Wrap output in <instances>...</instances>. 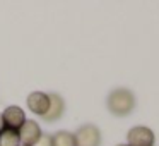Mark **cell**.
<instances>
[{"mask_svg":"<svg viewBox=\"0 0 159 146\" xmlns=\"http://www.w3.org/2000/svg\"><path fill=\"white\" fill-rule=\"evenodd\" d=\"M135 105H137V98H135L134 91L128 88H115L106 98V107L111 115L115 117H127L134 112Z\"/></svg>","mask_w":159,"mask_h":146,"instance_id":"obj_1","label":"cell"},{"mask_svg":"<svg viewBox=\"0 0 159 146\" xmlns=\"http://www.w3.org/2000/svg\"><path fill=\"white\" fill-rule=\"evenodd\" d=\"M75 146H101V131L94 124H84L74 134Z\"/></svg>","mask_w":159,"mask_h":146,"instance_id":"obj_2","label":"cell"},{"mask_svg":"<svg viewBox=\"0 0 159 146\" xmlns=\"http://www.w3.org/2000/svg\"><path fill=\"white\" fill-rule=\"evenodd\" d=\"M156 136L151 127L145 125H135L127 132V144L128 146H154Z\"/></svg>","mask_w":159,"mask_h":146,"instance_id":"obj_3","label":"cell"},{"mask_svg":"<svg viewBox=\"0 0 159 146\" xmlns=\"http://www.w3.org/2000/svg\"><path fill=\"white\" fill-rule=\"evenodd\" d=\"M28 120L26 119V114L21 107L17 105H11L7 107L4 112H2V122H4L5 129H12V131H19L21 125Z\"/></svg>","mask_w":159,"mask_h":146,"instance_id":"obj_4","label":"cell"},{"mask_svg":"<svg viewBox=\"0 0 159 146\" xmlns=\"http://www.w3.org/2000/svg\"><path fill=\"white\" fill-rule=\"evenodd\" d=\"M26 105H28V108L34 115L43 117L50 108V95L43 93V91H33V93L26 98Z\"/></svg>","mask_w":159,"mask_h":146,"instance_id":"obj_5","label":"cell"},{"mask_svg":"<svg viewBox=\"0 0 159 146\" xmlns=\"http://www.w3.org/2000/svg\"><path fill=\"white\" fill-rule=\"evenodd\" d=\"M17 132H19L21 144H24V146H34L36 141H38V139L41 138V134H43L39 124L34 122V120H26Z\"/></svg>","mask_w":159,"mask_h":146,"instance_id":"obj_6","label":"cell"},{"mask_svg":"<svg viewBox=\"0 0 159 146\" xmlns=\"http://www.w3.org/2000/svg\"><path fill=\"white\" fill-rule=\"evenodd\" d=\"M48 95H50V108L41 119L45 122H55L58 119H62L63 112H65V100L58 93H48Z\"/></svg>","mask_w":159,"mask_h":146,"instance_id":"obj_7","label":"cell"},{"mask_svg":"<svg viewBox=\"0 0 159 146\" xmlns=\"http://www.w3.org/2000/svg\"><path fill=\"white\" fill-rule=\"evenodd\" d=\"M0 146H21L19 132L4 127L0 131Z\"/></svg>","mask_w":159,"mask_h":146,"instance_id":"obj_8","label":"cell"},{"mask_svg":"<svg viewBox=\"0 0 159 146\" xmlns=\"http://www.w3.org/2000/svg\"><path fill=\"white\" fill-rule=\"evenodd\" d=\"M52 143L53 146H75V138H74V132L58 131L52 136Z\"/></svg>","mask_w":159,"mask_h":146,"instance_id":"obj_9","label":"cell"},{"mask_svg":"<svg viewBox=\"0 0 159 146\" xmlns=\"http://www.w3.org/2000/svg\"><path fill=\"white\" fill-rule=\"evenodd\" d=\"M34 146H53V143H52V136L50 134H46V132H43L41 134V138L36 141V144Z\"/></svg>","mask_w":159,"mask_h":146,"instance_id":"obj_10","label":"cell"},{"mask_svg":"<svg viewBox=\"0 0 159 146\" xmlns=\"http://www.w3.org/2000/svg\"><path fill=\"white\" fill-rule=\"evenodd\" d=\"M4 129V122H2V112H0V131Z\"/></svg>","mask_w":159,"mask_h":146,"instance_id":"obj_11","label":"cell"},{"mask_svg":"<svg viewBox=\"0 0 159 146\" xmlns=\"http://www.w3.org/2000/svg\"><path fill=\"white\" fill-rule=\"evenodd\" d=\"M116 146H128V144H116Z\"/></svg>","mask_w":159,"mask_h":146,"instance_id":"obj_12","label":"cell"},{"mask_svg":"<svg viewBox=\"0 0 159 146\" xmlns=\"http://www.w3.org/2000/svg\"><path fill=\"white\" fill-rule=\"evenodd\" d=\"M21 146H24V144H21Z\"/></svg>","mask_w":159,"mask_h":146,"instance_id":"obj_13","label":"cell"}]
</instances>
